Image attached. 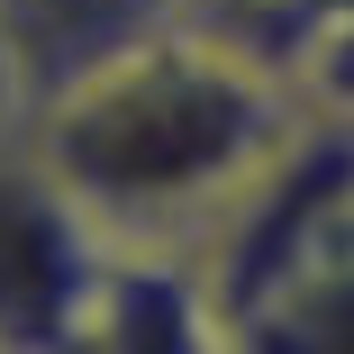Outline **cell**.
Listing matches in <instances>:
<instances>
[{
    "label": "cell",
    "instance_id": "6da1fadb",
    "mask_svg": "<svg viewBox=\"0 0 354 354\" xmlns=\"http://www.w3.org/2000/svg\"><path fill=\"white\" fill-rule=\"evenodd\" d=\"M309 118V91L272 55L173 19L28 100L19 127L109 245L209 254Z\"/></svg>",
    "mask_w": 354,
    "mask_h": 354
},
{
    "label": "cell",
    "instance_id": "7a4b0ae2",
    "mask_svg": "<svg viewBox=\"0 0 354 354\" xmlns=\"http://www.w3.org/2000/svg\"><path fill=\"white\" fill-rule=\"evenodd\" d=\"M100 254H109V236L28 146V127H0V354L82 345Z\"/></svg>",
    "mask_w": 354,
    "mask_h": 354
},
{
    "label": "cell",
    "instance_id": "3957f363",
    "mask_svg": "<svg viewBox=\"0 0 354 354\" xmlns=\"http://www.w3.org/2000/svg\"><path fill=\"white\" fill-rule=\"evenodd\" d=\"M254 354H354V200L263 281V300L236 318Z\"/></svg>",
    "mask_w": 354,
    "mask_h": 354
},
{
    "label": "cell",
    "instance_id": "277c9868",
    "mask_svg": "<svg viewBox=\"0 0 354 354\" xmlns=\"http://www.w3.org/2000/svg\"><path fill=\"white\" fill-rule=\"evenodd\" d=\"M173 19H182V0H0V37H10V64H19L28 100H46L82 64L155 37Z\"/></svg>",
    "mask_w": 354,
    "mask_h": 354
},
{
    "label": "cell",
    "instance_id": "5b68a950",
    "mask_svg": "<svg viewBox=\"0 0 354 354\" xmlns=\"http://www.w3.org/2000/svg\"><path fill=\"white\" fill-rule=\"evenodd\" d=\"M327 10H336V0H182V19H200V28H218V37L254 46V55H272L281 73H291L300 37H309Z\"/></svg>",
    "mask_w": 354,
    "mask_h": 354
},
{
    "label": "cell",
    "instance_id": "8992f818",
    "mask_svg": "<svg viewBox=\"0 0 354 354\" xmlns=\"http://www.w3.org/2000/svg\"><path fill=\"white\" fill-rule=\"evenodd\" d=\"M28 118V91H19V64H10V37H0V127Z\"/></svg>",
    "mask_w": 354,
    "mask_h": 354
}]
</instances>
